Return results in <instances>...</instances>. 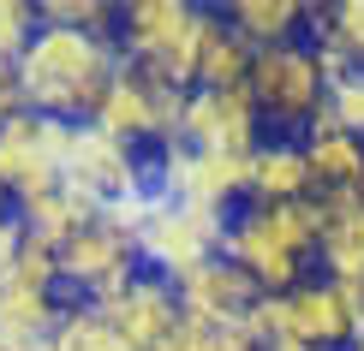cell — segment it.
<instances>
[{
  "label": "cell",
  "instance_id": "obj_13",
  "mask_svg": "<svg viewBox=\"0 0 364 351\" xmlns=\"http://www.w3.org/2000/svg\"><path fill=\"white\" fill-rule=\"evenodd\" d=\"M179 303H186L191 322L239 328V322H251V310L263 303V292H257V280H251L245 268H233L227 256H215V262L191 268L186 280H179Z\"/></svg>",
  "mask_w": 364,
  "mask_h": 351
},
{
  "label": "cell",
  "instance_id": "obj_26",
  "mask_svg": "<svg viewBox=\"0 0 364 351\" xmlns=\"http://www.w3.org/2000/svg\"><path fill=\"white\" fill-rule=\"evenodd\" d=\"M0 215H12V208H6V191H0Z\"/></svg>",
  "mask_w": 364,
  "mask_h": 351
},
{
  "label": "cell",
  "instance_id": "obj_14",
  "mask_svg": "<svg viewBox=\"0 0 364 351\" xmlns=\"http://www.w3.org/2000/svg\"><path fill=\"white\" fill-rule=\"evenodd\" d=\"M316 179L305 161V143L293 137H269L251 155V203H311Z\"/></svg>",
  "mask_w": 364,
  "mask_h": 351
},
{
  "label": "cell",
  "instance_id": "obj_25",
  "mask_svg": "<svg viewBox=\"0 0 364 351\" xmlns=\"http://www.w3.org/2000/svg\"><path fill=\"white\" fill-rule=\"evenodd\" d=\"M346 351H364V333H358V340H353V345H346Z\"/></svg>",
  "mask_w": 364,
  "mask_h": 351
},
{
  "label": "cell",
  "instance_id": "obj_7",
  "mask_svg": "<svg viewBox=\"0 0 364 351\" xmlns=\"http://www.w3.org/2000/svg\"><path fill=\"white\" fill-rule=\"evenodd\" d=\"M54 262H60V286H66L72 303H108L144 274V250L132 226H119L114 215H96L84 233H72L54 250Z\"/></svg>",
  "mask_w": 364,
  "mask_h": 351
},
{
  "label": "cell",
  "instance_id": "obj_4",
  "mask_svg": "<svg viewBox=\"0 0 364 351\" xmlns=\"http://www.w3.org/2000/svg\"><path fill=\"white\" fill-rule=\"evenodd\" d=\"M209 36V12L186 6V0H126L114 24V42L132 66L156 72L179 89H197V54Z\"/></svg>",
  "mask_w": 364,
  "mask_h": 351
},
{
  "label": "cell",
  "instance_id": "obj_1",
  "mask_svg": "<svg viewBox=\"0 0 364 351\" xmlns=\"http://www.w3.org/2000/svg\"><path fill=\"white\" fill-rule=\"evenodd\" d=\"M119 66H126V54H119L114 36L42 24L36 42H30L24 60H18V78H24L30 113L66 119V126H96Z\"/></svg>",
  "mask_w": 364,
  "mask_h": 351
},
{
  "label": "cell",
  "instance_id": "obj_24",
  "mask_svg": "<svg viewBox=\"0 0 364 351\" xmlns=\"http://www.w3.org/2000/svg\"><path fill=\"white\" fill-rule=\"evenodd\" d=\"M24 226H18V215H0V274H6L12 262H18V250H24Z\"/></svg>",
  "mask_w": 364,
  "mask_h": 351
},
{
  "label": "cell",
  "instance_id": "obj_17",
  "mask_svg": "<svg viewBox=\"0 0 364 351\" xmlns=\"http://www.w3.org/2000/svg\"><path fill=\"white\" fill-rule=\"evenodd\" d=\"M311 42L323 54L328 78L364 72V0H335V6L311 12Z\"/></svg>",
  "mask_w": 364,
  "mask_h": 351
},
{
  "label": "cell",
  "instance_id": "obj_6",
  "mask_svg": "<svg viewBox=\"0 0 364 351\" xmlns=\"http://www.w3.org/2000/svg\"><path fill=\"white\" fill-rule=\"evenodd\" d=\"M66 286L60 262L42 244H24L18 262L0 274V351H42L66 316Z\"/></svg>",
  "mask_w": 364,
  "mask_h": 351
},
{
  "label": "cell",
  "instance_id": "obj_18",
  "mask_svg": "<svg viewBox=\"0 0 364 351\" xmlns=\"http://www.w3.org/2000/svg\"><path fill=\"white\" fill-rule=\"evenodd\" d=\"M251 60H257V48L221 18V12H209V36H203V54H197V89L251 84Z\"/></svg>",
  "mask_w": 364,
  "mask_h": 351
},
{
  "label": "cell",
  "instance_id": "obj_3",
  "mask_svg": "<svg viewBox=\"0 0 364 351\" xmlns=\"http://www.w3.org/2000/svg\"><path fill=\"white\" fill-rule=\"evenodd\" d=\"M245 328L263 340V351L281 345V340L311 345V351H346V345L364 333V303L346 292L341 280L311 274V280L293 286L287 298H263V303L251 310Z\"/></svg>",
  "mask_w": 364,
  "mask_h": 351
},
{
  "label": "cell",
  "instance_id": "obj_2",
  "mask_svg": "<svg viewBox=\"0 0 364 351\" xmlns=\"http://www.w3.org/2000/svg\"><path fill=\"white\" fill-rule=\"evenodd\" d=\"M316 250H323V215L316 203H251L227 221L221 256L245 268L263 298H287L311 280Z\"/></svg>",
  "mask_w": 364,
  "mask_h": 351
},
{
  "label": "cell",
  "instance_id": "obj_8",
  "mask_svg": "<svg viewBox=\"0 0 364 351\" xmlns=\"http://www.w3.org/2000/svg\"><path fill=\"white\" fill-rule=\"evenodd\" d=\"M72 131H78V126L48 119V113H18V119L0 126V191H6L12 208L66 191Z\"/></svg>",
  "mask_w": 364,
  "mask_h": 351
},
{
  "label": "cell",
  "instance_id": "obj_23",
  "mask_svg": "<svg viewBox=\"0 0 364 351\" xmlns=\"http://www.w3.org/2000/svg\"><path fill=\"white\" fill-rule=\"evenodd\" d=\"M30 113V96H24V78H18V60H0V126L6 119Z\"/></svg>",
  "mask_w": 364,
  "mask_h": 351
},
{
  "label": "cell",
  "instance_id": "obj_22",
  "mask_svg": "<svg viewBox=\"0 0 364 351\" xmlns=\"http://www.w3.org/2000/svg\"><path fill=\"white\" fill-rule=\"evenodd\" d=\"M328 119H335L341 131L364 137V72H346V78H335V89H328Z\"/></svg>",
  "mask_w": 364,
  "mask_h": 351
},
{
  "label": "cell",
  "instance_id": "obj_20",
  "mask_svg": "<svg viewBox=\"0 0 364 351\" xmlns=\"http://www.w3.org/2000/svg\"><path fill=\"white\" fill-rule=\"evenodd\" d=\"M42 351H132V345L108 328V316H102L96 303H66L54 340L42 345Z\"/></svg>",
  "mask_w": 364,
  "mask_h": 351
},
{
  "label": "cell",
  "instance_id": "obj_12",
  "mask_svg": "<svg viewBox=\"0 0 364 351\" xmlns=\"http://www.w3.org/2000/svg\"><path fill=\"white\" fill-rule=\"evenodd\" d=\"M96 310L108 316V328H114L132 351H156V345H168V340H173V328L186 322L179 286H173V280H161V274H149V268H144L119 298L96 303Z\"/></svg>",
  "mask_w": 364,
  "mask_h": 351
},
{
  "label": "cell",
  "instance_id": "obj_10",
  "mask_svg": "<svg viewBox=\"0 0 364 351\" xmlns=\"http://www.w3.org/2000/svg\"><path fill=\"white\" fill-rule=\"evenodd\" d=\"M66 191L84 196L96 215H108L114 203L149 191V161L132 143L108 137L102 126H78L72 131V155H66Z\"/></svg>",
  "mask_w": 364,
  "mask_h": 351
},
{
  "label": "cell",
  "instance_id": "obj_19",
  "mask_svg": "<svg viewBox=\"0 0 364 351\" xmlns=\"http://www.w3.org/2000/svg\"><path fill=\"white\" fill-rule=\"evenodd\" d=\"M24 226V238L30 244H42V250H60L72 233H84L90 221H96V208L84 203V196H72V191H54V196H42V203H24V208H12Z\"/></svg>",
  "mask_w": 364,
  "mask_h": 351
},
{
  "label": "cell",
  "instance_id": "obj_16",
  "mask_svg": "<svg viewBox=\"0 0 364 351\" xmlns=\"http://www.w3.org/2000/svg\"><path fill=\"white\" fill-rule=\"evenodd\" d=\"M299 143H305V161H311L316 191H353V185H364V137L341 131L328 113L316 119Z\"/></svg>",
  "mask_w": 364,
  "mask_h": 351
},
{
  "label": "cell",
  "instance_id": "obj_5",
  "mask_svg": "<svg viewBox=\"0 0 364 351\" xmlns=\"http://www.w3.org/2000/svg\"><path fill=\"white\" fill-rule=\"evenodd\" d=\"M328 89H335V78H328V66H323L311 36L281 42V48H257V60H251V96L263 108L269 137L311 131L328 113Z\"/></svg>",
  "mask_w": 364,
  "mask_h": 351
},
{
  "label": "cell",
  "instance_id": "obj_15",
  "mask_svg": "<svg viewBox=\"0 0 364 351\" xmlns=\"http://www.w3.org/2000/svg\"><path fill=\"white\" fill-rule=\"evenodd\" d=\"M311 12L305 0H227L221 18L251 42V48H281V42H305L311 36Z\"/></svg>",
  "mask_w": 364,
  "mask_h": 351
},
{
  "label": "cell",
  "instance_id": "obj_11",
  "mask_svg": "<svg viewBox=\"0 0 364 351\" xmlns=\"http://www.w3.org/2000/svg\"><path fill=\"white\" fill-rule=\"evenodd\" d=\"M179 143L251 161L257 149L269 143V126H263V108H257L251 84H239V89H191L186 119H179Z\"/></svg>",
  "mask_w": 364,
  "mask_h": 351
},
{
  "label": "cell",
  "instance_id": "obj_21",
  "mask_svg": "<svg viewBox=\"0 0 364 351\" xmlns=\"http://www.w3.org/2000/svg\"><path fill=\"white\" fill-rule=\"evenodd\" d=\"M36 30H42V18L30 0H0V60H24Z\"/></svg>",
  "mask_w": 364,
  "mask_h": 351
},
{
  "label": "cell",
  "instance_id": "obj_9",
  "mask_svg": "<svg viewBox=\"0 0 364 351\" xmlns=\"http://www.w3.org/2000/svg\"><path fill=\"white\" fill-rule=\"evenodd\" d=\"M227 221H233V215H215V208L168 203V196H156V208H149V221H144V233H138L144 268L179 286L191 268H203V262H215V256H221Z\"/></svg>",
  "mask_w": 364,
  "mask_h": 351
}]
</instances>
